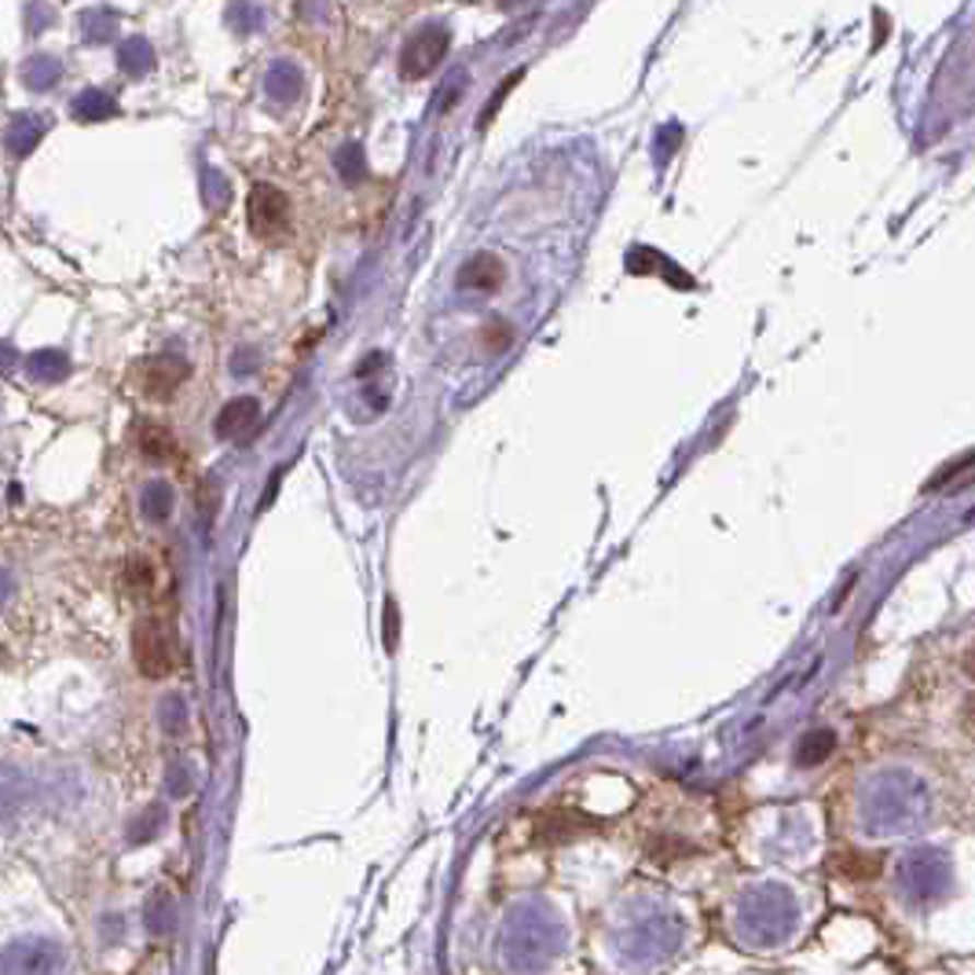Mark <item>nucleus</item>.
Listing matches in <instances>:
<instances>
[{
	"mask_svg": "<svg viewBox=\"0 0 975 975\" xmlns=\"http://www.w3.org/2000/svg\"><path fill=\"white\" fill-rule=\"evenodd\" d=\"M510 338H513V330L507 327V323L502 320H496V323H488L485 327V334H480V341L485 345H491V352H502L510 345Z\"/></svg>",
	"mask_w": 975,
	"mask_h": 975,
	"instance_id": "9",
	"label": "nucleus"
},
{
	"mask_svg": "<svg viewBox=\"0 0 975 975\" xmlns=\"http://www.w3.org/2000/svg\"><path fill=\"white\" fill-rule=\"evenodd\" d=\"M803 741H806V744H803V748H800V756H796V759H800V763H806V767H811V763H822V759H825V756H829V752L836 748V738H833V733H829V730L814 733V738H803Z\"/></svg>",
	"mask_w": 975,
	"mask_h": 975,
	"instance_id": "8",
	"label": "nucleus"
},
{
	"mask_svg": "<svg viewBox=\"0 0 975 975\" xmlns=\"http://www.w3.org/2000/svg\"><path fill=\"white\" fill-rule=\"evenodd\" d=\"M833 869L847 880H855V884H866V880H877L880 869H884V862H880V855H862V851H840L833 855Z\"/></svg>",
	"mask_w": 975,
	"mask_h": 975,
	"instance_id": "6",
	"label": "nucleus"
},
{
	"mask_svg": "<svg viewBox=\"0 0 975 975\" xmlns=\"http://www.w3.org/2000/svg\"><path fill=\"white\" fill-rule=\"evenodd\" d=\"M393 627H396V613H393V602H390V605H385V646H390V649H396Z\"/></svg>",
	"mask_w": 975,
	"mask_h": 975,
	"instance_id": "10",
	"label": "nucleus"
},
{
	"mask_svg": "<svg viewBox=\"0 0 975 975\" xmlns=\"http://www.w3.org/2000/svg\"><path fill=\"white\" fill-rule=\"evenodd\" d=\"M459 282H463L466 290L496 293L502 282H507V265H502L496 254H477V257L466 260L463 271H459Z\"/></svg>",
	"mask_w": 975,
	"mask_h": 975,
	"instance_id": "5",
	"label": "nucleus"
},
{
	"mask_svg": "<svg viewBox=\"0 0 975 975\" xmlns=\"http://www.w3.org/2000/svg\"><path fill=\"white\" fill-rule=\"evenodd\" d=\"M249 228L257 239H279L290 232V202L279 187L257 184L249 191Z\"/></svg>",
	"mask_w": 975,
	"mask_h": 975,
	"instance_id": "2",
	"label": "nucleus"
},
{
	"mask_svg": "<svg viewBox=\"0 0 975 975\" xmlns=\"http://www.w3.org/2000/svg\"><path fill=\"white\" fill-rule=\"evenodd\" d=\"M176 635L170 624L147 616L132 627V660L143 678H165L176 668Z\"/></svg>",
	"mask_w": 975,
	"mask_h": 975,
	"instance_id": "1",
	"label": "nucleus"
},
{
	"mask_svg": "<svg viewBox=\"0 0 975 975\" xmlns=\"http://www.w3.org/2000/svg\"><path fill=\"white\" fill-rule=\"evenodd\" d=\"M594 822L583 814L572 811H550L536 822V840L539 844H561V840H576L580 833H591Z\"/></svg>",
	"mask_w": 975,
	"mask_h": 975,
	"instance_id": "4",
	"label": "nucleus"
},
{
	"mask_svg": "<svg viewBox=\"0 0 975 975\" xmlns=\"http://www.w3.org/2000/svg\"><path fill=\"white\" fill-rule=\"evenodd\" d=\"M254 418H257V404H254V401H235V404L224 411V418H220V422H217V429H220V433H224V437H232V433H239V429H243V426L254 422Z\"/></svg>",
	"mask_w": 975,
	"mask_h": 975,
	"instance_id": "7",
	"label": "nucleus"
},
{
	"mask_svg": "<svg viewBox=\"0 0 975 975\" xmlns=\"http://www.w3.org/2000/svg\"><path fill=\"white\" fill-rule=\"evenodd\" d=\"M448 40L452 37H448V30H440V26H429L422 34H415L404 45V56H401L404 78H426L429 70H437V62L444 59V51H448Z\"/></svg>",
	"mask_w": 975,
	"mask_h": 975,
	"instance_id": "3",
	"label": "nucleus"
}]
</instances>
